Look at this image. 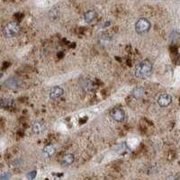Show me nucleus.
Returning <instances> with one entry per match:
<instances>
[{
    "instance_id": "obj_1",
    "label": "nucleus",
    "mask_w": 180,
    "mask_h": 180,
    "mask_svg": "<svg viewBox=\"0 0 180 180\" xmlns=\"http://www.w3.org/2000/svg\"><path fill=\"white\" fill-rule=\"evenodd\" d=\"M152 73V63L149 60H143L139 63L134 70V75L138 79H146Z\"/></svg>"
},
{
    "instance_id": "obj_2",
    "label": "nucleus",
    "mask_w": 180,
    "mask_h": 180,
    "mask_svg": "<svg viewBox=\"0 0 180 180\" xmlns=\"http://www.w3.org/2000/svg\"><path fill=\"white\" fill-rule=\"evenodd\" d=\"M20 30L21 27L19 24H17L16 22H10L4 26L3 34L6 38H13V37H15L16 35H18V33L20 32Z\"/></svg>"
},
{
    "instance_id": "obj_3",
    "label": "nucleus",
    "mask_w": 180,
    "mask_h": 180,
    "mask_svg": "<svg viewBox=\"0 0 180 180\" xmlns=\"http://www.w3.org/2000/svg\"><path fill=\"white\" fill-rule=\"evenodd\" d=\"M150 27H151V24L147 18H140L137 21L135 24V30L140 34L148 32L150 31Z\"/></svg>"
},
{
    "instance_id": "obj_4",
    "label": "nucleus",
    "mask_w": 180,
    "mask_h": 180,
    "mask_svg": "<svg viewBox=\"0 0 180 180\" xmlns=\"http://www.w3.org/2000/svg\"><path fill=\"white\" fill-rule=\"evenodd\" d=\"M157 103L160 107H166L169 106L172 103V96L169 94H161L159 96Z\"/></svg>"
},
{
    "instance_id": "obj_5",
    "label": "nucleus",
    "mask_w": 180,
    "mask_h": 180,
    "mask_svg": "<svg viewBox=\"0 0 180 180\" xmlns=\"http://www.w3.org/2000/svg\"><path fill=\"white\" fill-rule=\"evenodd\" d=\"M111 117L113 118V120L117 122H122L125 117L124 111L121 108H114L111 111Z\"/></svg>"
},
{
    "instance_id": "obj_6",
    "label": "nucleus",
    "mask_w": 180,
    "mask_h": 180,
    "mask_svg": "<svg viewBox=\"0 0 180 180\" xmlns=\"http://www.w3.org/2000/svg\"><path fill=\"white\" fill-rule=\"evenodd\" d=\"M32 132L35 133V134H40L42 133L43 131H45L46 130V125L43 122L41 121H36L32 123Z\"/></svg>"
},
{
    "instance_id": "obj_7",
    "label": "nucleus",
    "mask_w": 180,
    "mask_h": 180,
    "mask_svg": "<svg viewBox=\"0 0 180 180\" xmlns=\"http://www.w3.org/2000/svg\"><path fill=\"white\" fill-rule=\"evenodd\" d=\"M64 93V90L63 88H61L60 87H53L50 91V98L52 100H56L58 98H60V96L63 95Z\"/></svg>"
},
{
    "instance_id": "obj_8",
    "label": "nucleus",
    "mask_w": 180,
    "mask_h": 180,
    "mask_svg": "<svg viewBox=\"0 0 180 180\" xmlns=\"http://www.w3.org/2000/svg\"><path fill=\"white\" fill-rule=\"evenodd\" d=\"M75 160V156L74 154H71V153H69V154H66L62 159H61V161H60V165L62 167H68L71 165Z\"/></svg>"
},
{
    "instance_id": "obj_9",
    "label": "nucleus",
    "mask_w": 180,
    "mask_h": 180,
    "mask_svg": "<svg viewBox=\"0 0 180 180\" xmlns=\"http://www.w3.org/2000/svg\"><path fill=\"white\" fill-rule=\"evenodd\" d=\"M131 95H132V96H133L135 99H137V100H138V99H140V98H142V97L144 96V95H145V89H144V88L141 87V86L136 87L134 89L132 90Z\"/></svg>"
},
{
    "instance_id": "obj_10",
    "label": "nucleus",
    "mask_w": 180,
    "mask_h": 180,
    "mask_svg": "<svg viewBox=\"0 0 180 180\" xmlns=\"http://www.w3.org/2000/svg\"><path fill=\"white\" fill-rule=\"evenodd\" d=\"M96 17V12L95 10H89L84 15V21L86 23H90Z\"/></svg>"
},
{
    "instance_id": "obj_11",
    "label": "nucleus",
    "mask_w": 180,
    "mask_h": 180,
    "mask_svg": "<svg viewBox=\"0 0 180 180\" xmlns=\"http://www.w3.org/2000/svg\"><path fill=\"white\" fill-rule=\"evenodd\" d=\"M54 152H55V148H54L53 145H50H50L45 146V147L43 148V150H42L43 155H44L45 157H47V158L51 157V156L54 154Z\"/></svg>"
},
{
    "instance_id": "obj_12",
    "label": "nucleus",
    "mask_w": 180,
    "mask_h": 180,
    "mask_svg": "<svg viewBox=\"0 0 180 180\" xmlns=\"http://www.w3.org/2000/svg\"><path fill=\"white\" fill-rule=\"evenodd\" d=\"M15 105V101L10 98H6L1 101V107L4 109H7V108H11Z\"/></svg>"
},
{
    "instance_id": "obj_13",
    "label": "nucleus",
    "mask_w": 180,
    "mask_h": 180,
    "mask_svg": "<svg viewBox=\"0 0 180 180\" xmlns=\"http://www.w3.org/2000/svg\"><path fill=\"white\" fill-rule=\"evenodd\" d=\"M0 178L2 180H7L11 178V175L10 173L8 172H5V173H2V175L0 176Z\"/></svg>"
},
{
    "instance_id": "obj_14",
    "label": "nucleus",
    "mask_w": 180,
    "mask_h": 180,
    "mask_svg": "<svg viewBox=\"0 0 180 180\" xmlns=\"http://www.w3.org/2000/svg\"><path fill=\"white\" fill-rule=\"evenodd\" d=\"M36 175H37V172H36L35 170H33V171H31V172L28 173L27 178H28L29 179H33V178L36 177Z\"/></svg>"
}]
</instances>
